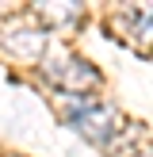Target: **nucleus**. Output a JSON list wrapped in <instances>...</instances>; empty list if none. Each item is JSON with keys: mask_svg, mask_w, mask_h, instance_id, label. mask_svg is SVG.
<instances>
[{"mask_svg": "<svg viewBox=\"0 0 153 157\" xmlns=\"http://www.w3.org/2000/svg\"><path fill=\"white\" fill-rule=\"evenodd\" d=\"M69 123H73V130H80L88 142L107 146V150H115L119 134L126 130L119 107L103 104V100H76V104L69 107Z\"/></svg>", "mask_w": 153, "mask_h": 157, "instance_id": "obj_1", "label": "nucleus"}, {"mask_svg": "<svg viewBox=\"0 0 153 157\" xmlns=\"http://www.w3.org/2000/svg\"><path fill=\"white\" fill-rule=\"evenodd\" d=\"M46 77H50L58 88L73 92V96H80L84 88L99 84V73H96L84 58H61V61H54V65H46Z\"/></svg>", "mask_w": 153, "mask_h": 157, "instance_id": "obj_2", "label": "nucleus"}, {"mask_svg": "<svg viewBox=\"0 0 153 157\" xmlns=\"http://www.w3.org/2000/svg\"><path fill=\"white\" fill-rule=\"evenodd\" d=\"M4 46L19 58H42L46 54V31L42 27H12L4 35Z\"/></svg>", "mask_w": 153, "mask_h": 157, "instance_id": "obj_3", "label": "nucleus"}]
</instances>
